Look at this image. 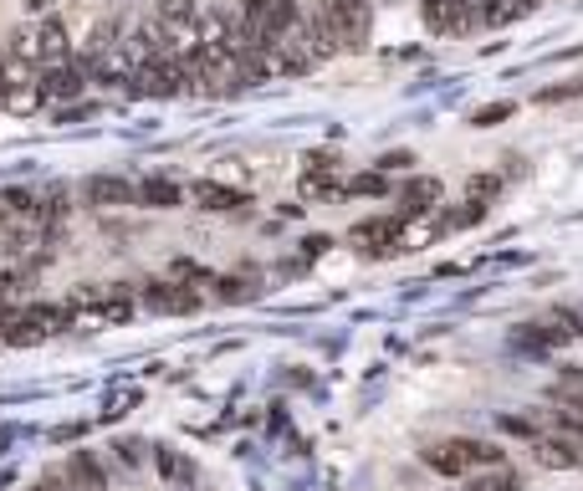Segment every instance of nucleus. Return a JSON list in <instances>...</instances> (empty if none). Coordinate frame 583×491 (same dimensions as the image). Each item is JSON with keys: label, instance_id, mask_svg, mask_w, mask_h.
Here are the masks:
<instances>
[{"label": "nucleus", "instance_id": "nucleus-7", "mask_svg": "<svg viewBox=\"0 0 583 491\" xmlns=\"http://www.w3.org/2000/svg\"><path fill=\"white\" fill-rule=\"evenodd\" d=\"M139 200H143V205L169 210V205H179V185H174V179H164V175H154V179H143Z\"/></svg>", "mask_w": 583, "mask_h": 491}, {"label": "nucleus", "instance_id": "nucleus-10", "mask_svg": "<svg viewBox=\"0 0 583 491\" xmlns=\"http://www.w3.org/2000/svg\"><path fill=\"white\" fill-rule=\"evenodd\" d=\"M502 118H512V103H491V108L476 113L471 123H476V128H491V123H502Z\"/></svg>", "mask_w": 583, "mask_h": 491}, {"label": "nucleus", "instance_id": "nucleus-12", "mask_svg": "<svg viewBox=\"0 0 583 491\" xmlns=\"http://www.w3.org/2000/svg\"><path fill=\"white\" fill-rule=\"evenodd\" d=\"M491 190H496V179H491V175H481V179H471V195H491Z\"/></svg>", "mask_w": 583, "mask_h": 491}, {"label": "nucleus", "instance_id": "nucleus-1", "mask_svg": "<svg viewBox=\"0 0 583 491\" xmlns=\"http://www.w3.org/2000/svg\"><path fill=\"white\" fill-rule=\"evenodd\" d=\"M154 21L164 26V36H169V47H174V57H179V62L200 57V26H205L200 0H159Z\"/></svg>", "mask_w": 583, "mask_h": 491}, {"label": "nucleus", "instance_id": "nucleus-5", "mask_svg": "<svg viewBox=\"0 0 583 491\" xmlns=\"http://www.w3.org/2000/svg\"><path fill=\"white\" fill-rule=\"evenodd\" d=\"M82 82H87V72H82L77 62H67V67H47L36 87H41V97H47V103H72V97L82 93Z\"/></svg>", "mask_w": 583, "mask_h": 491}, {"label": "nucleus", "instance_id": "nucleus-8", "mask_svg": "<svg viewBox=\"0 0 583 491\" xmlns=\"http://www.w3.org/2000/svg\"><path fill=\"white\" fill-rule=\"evenodd\" d=\"M11 62L41 67V41H36V26H21V32L11 36Z\"/></svg>", "mask_w": 583, "mask_h": 491}, {"label": "nucleus", "instance_id": "nucleus-3", "mask_svg": "<svg viewBox=\"0 0 583 491\" xmlns=\"http://www.w3.org/2000/svg\"><path fill=\"white\" fill-rule=\"evenodd\" d=\"M123 41H128V36H123V21H118V16H103V21H97V26H93V32H87V41H82V51H77V67H82V72H87V77H93L97 67L108 62L113 51L123 47Z\"/></svg>", "mask_w": 583, "mask_h": 491}, {"label": "nucleus", "instance_id": "nucleus-6", "mask_svg": "<svg viewBox=\"0 0 583 491\" xmlns=\"http://www.w3.org/2000/svg\"><path fill=\"white\" fill-rule=\"evenodd\" d=\"M87 200L93 205H128L133 200V185L128 179H113V175H93L87 179Z\"/></svg>", "mask_w": 583, "mask_h": 491}, {"label": "nucleus", "instance_id": "nucleus-11", "mask_svg": "<svg viewBox=\"0 0 583 491\" xmlns=\"http://www.w3.org/2000/svg\"><path fill=\"white\" fill-rule=\"evenodd\" d=\"M353 190H359V195H378V190H384V185H378L374 175H363V179H353Z\"/></svg>", "mask_w": 583, "mask_h": 491}, {"label": "nucleus", "instance_id": "nucleus-9", "mask_svg": "<svg viewBox=\"0 0 583 491\" xmlns=\"http://www.w3.org/2000/svg\"><path fill=\"white\" fill-rule=\"evenodd\" d=\"M195 200L205 210H236V205H246L236 190H225V185H195Z\"/></svg>", "mask_w": 583, "mask_h": 491}, {"label": "nucleus", "instance_id": "nucleus-4", "mask_svg": "<svg viewBox=\"0 0 583 491\" xmlns=\"http://www.w3.org/2000/svg\"><path fill=\"white\" fill-rule=\"evenodd\" d=\"M36 41H41V72H47V67L77 62V57H72V41H67L62 16H41V21H36Z\"/></svg>", "mask_w": 583, "mask_h": 491}, {"label": "nucleus", "instance_id": "nucleus-2", "mask_svg": "<svg viewBox=\"0 0 583 491\" xmlns=\"http://www.w3.org/2000/svg\"><path fill=\"white\" fill-rule=\"evenodd\" d=\"M420 11H425V26L435 36H466L476 21V0H420Z\"/></svg>", "mask_w": 583, "mask_h": 491}]
</instances>
